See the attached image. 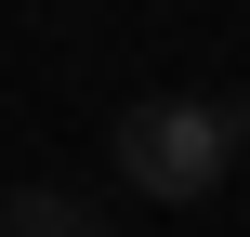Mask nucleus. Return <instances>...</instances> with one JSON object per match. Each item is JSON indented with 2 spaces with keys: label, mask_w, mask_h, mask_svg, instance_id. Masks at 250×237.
Instances as JSON below:
<instances>
[{
  "label": "nucleus",
  "mask_w": 250,
  "mask_h": 237,
  "mask_svg": "<svg viewBox=\"0 0 250 237\" xmlns=\"http://www.w3.org/2000/svg\"><path fill=\"white\" fill-rule=\"evenodd\" d=\"M0 237H105V211H92L79 185H13V198H0Z\"/></svg>",
  "instance_id": "f03ea898"
},
{
  "label": "nucleus",
  "mask_w": 250,
  "mask_h": 237,
  "mask_svg": "<svg viewBox=\"0 0 250 237\" xmlns=\"http://www.w3.org/2000/svg\"><path fill=\"white\" fill-rule=\"evenodd\" d=\"M119 185L132 198H158V211H198L224 172H237V132H224V92H145V106H119Z\"/></svg>",
  "instance_id": "f257e3e1"
},
{
  "label": "nucleus",
  "mask_w": 250,
  "mask_h": 237,
  "mask_svg": "<svg viewBox=\"0 0 250 237\" xmlns=\"http://www.w3.org/2000/svg\"><path fill=\"white\" fill-rule=\"evenodd\" d=\"M224 132H237V145H250V79H237V92H224Z\"/></svg>",
  "instance_id": "7ed1b4c3"
}]
</instances>
